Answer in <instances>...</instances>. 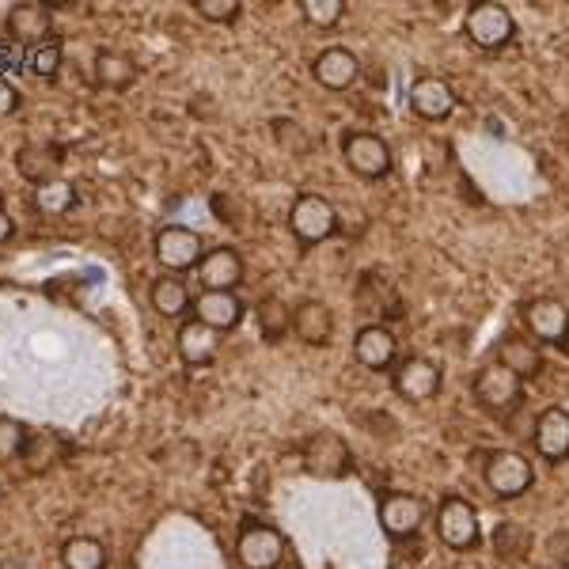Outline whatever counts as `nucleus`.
<instances>
[{"mask_svg":"<svg viewBox=\"0 0 569 569\" xmlns=\"http://www.w3.org/2000/svg\"><path fill=\"white\" fill-rule=\"evenodd\" d=\"M482 479H486V486H490L493 498L517 501V498H525V493L531 490V482H536V471H531V460H528V456L501 448V452H490V456H486Z\"/></svg>","mask_w":569,"mask_h":569,"instance_id":"nucleus-1","label":"nucleus"},{"mask_svg":"<svg viewBox=\"0 0 569 569\" xmlns=\"http://www.w3.org/2000/svg\"><path fill=\"white\" fill-rule=\"evenodd\" d=\"M520 399H525V380L512 376L509 369H501L498 361L486 365V369H479V376H475V402H479L490 418H509L512 410L520 407Z\"/></svg>","mask_w":569,"mask_h":569,"instance_id":"nucleus-2","label":"nucleus"},{"mask_svg":"<svg viewBox=\"0 0 569 569\" xmlns=\"http://www.w3.org/2000/svg\"><path fill=\"white\" fill-rule=\"evenodd\" d=\"M463 34L475 46H479V50L498 53V50H505V46L512 42V34H517V20H512V12L505 4H493V0H486V4L467 8Z\"/></svg>","mask_w":569,"mask_h":569,"instance_id":"nucleus-3","label":"nucleus"},{"mask_svg":"<svg viewBox=\"0 0 569 569\" xmlns=\"http://www.w3.org/2000/svg\"><path fill=\"white\" fill-rule=\"evenodd\" d=\"M437 536H440V543L452 550H475L482 539L479 509L467 498H460V493H448L437 509Z\"/></svg>","mask_w":569,"mask_h":569,"instance_id":"nucleus-4","label":"nucleus"},{"mask_svg":"<svg viewBox=\"0 0 569 569\" xmlns=\"http://www.w3.org/2000/svg\"><path fill=\"white\" fill-rule=\"evenodd\" d=\"M236 558L243 569H281L284 562V536L266 520H247L236 536Z\"/></svg>","mask_w":569,"mask_h":569,"instance_id":"nucleus-5","label":"nucleus"},{"mask_svg":"<svg viewBox=\"0 0 569 569\" xmlns=\"http://www.w3.org/2000/svg\"><path fill=\"white\" fill-rule=\"evenodd\" d=\"M152 251L163 270L187 273V270H198V262L206 259V240L187 224H163L152 240Z\"/></svg>","mask_w":569,"mask_h":569,"instance_id":"nucleus-6","label":"nucleus"},{"mask_svg":"<svg viewBox=\"0 0 569 569\" xmlns=\"http://www.w3.org/2000/svg\"><path fill=\"white\" fill-rule=\"evenodd\" d=\"M305 471L316 475V479H346L353 471V456H350V445H346L338 433L330 429H316L308 440H305Z\"/></svg>","mask_w":569,"mask_h":569,"instance_id":"nucleus-7","label":"nucleus"},{"mask_svg":"<svg viewBox=\"0 0 569 569\" xmlns=\"http://www.w3.org/2000/svg\"><path fill=\"white\" fill-rule=\"evenodd\" d=\"M289 228L300 243H323L338 232V209L323 194H300L289 209Z\"/></svg>","mask_w":569,"mask_h":569,"instance_id":"nucleus-8","label":"nucleus"},{"mask_svg":"<svg viewBox=\"0 0 569 569\" xmlns=\"http://www.w3.org/2000/svg\"><path fill=\"white\" fill-rule=\"evenodd\" d=\"M440 383H445V372H440V365L429 361V357H402V361H395V369H391V388L407 402L437 399Z\"/></svg>","mask_w":569,"mask_h":569,"instance_id":"nucleus-9","label":"nucleus"},{"mask_svg":"<svg viewBox=\"0 0 569 569\" xmlns=\"http://www.w3.org/2000/svg\"><path fill=\"white\" fill-rule=\"evenodd\" d=\"M342 156L346 168L361 179H383L391 171V149L383 137H376L369 130H353L342 137Z\"/></svg>","mask_w":569,"mask_h":569,"instance_id":"nucleus-10","label":"nucleus"},{"mask_svg":"<svg viewBox=\"0 0 569 569\" xmlns=\"http://www.w3.org/2000/svg\"><path fill=\"white\" fill-rule=\"evenodd\" d=\"M525 327L531 335V342H547V346H566L569 338V308L555 297H536L525 305Z\"/></svg>","mask_w":569,"mask_h":569,"instance_id":"nucleus-11","label":"nucleus"},{"mask_svg":"<svg viewBox=\"0 0 569 569\" xmlns=\"http://www.w3.org/2000/svg\"><path fill=\"white\" fill-rule=\"evenodd\" d=\"M194 273L201 292H236L243 284V259L236 247H209Z\"/></svg>","mask_w":569,"mask_h":569,"instance_id":"nucleus-12","label":"nucleus"},{"mask_svg":"<svg viewBox=\"0 0 569 569\" xmlns=\"http://www.w3.org/2000/svg\"><path fill=\"white\" fill-rule=\"evenodd\" d=\"M426 525V501L415 493H383L380 498V528L391 539H410Z\"/></svg>","mask_w":569,"mask_h":569,"instance_id":"nucleus-13","label":"nucleus"},{"mask_svg":"<svg viewBox=\"0 0 569 569\" xmlns=\"http://www.w3.org/2000/svg\"><path fill=\"white\" fill-rule=\"evenodd\" d=\"M311 77L327 91H346L361 77V61H357V53L346 50V46H327V50L311 61Z\"/></svg>","mask_w":569,"mask_h":569,"instance_id":"nucleus-14","label":"nucleus"},{"mask_svg":"<svg viewBox=\"0 0 569 569\" xmlns=\"http://www.w3.org/2000/svg\"><path fill=\"white\" fill-rule=\"evenodd\" d=\"M353 353L365 369L388 372L391 365L399 361V338H395L383 323H365L353 338Z\"/></svg>","mask_w":569,"mask_h":569,"instance_id":"nucleus-15","label":"nucleus"},{"mask_svg":"<svg viewBox=\"0 0 569 569\" xmlns=\"http://www.w3.org/2000/svg\"><path fill=\"white\" fill-rule=\"evenodd\" d=\"M531 440H536V452L550 463L569 460V410L566 407H547L543 415L531 426Z\"/></svg>","mask_w":569,"mask_h":569,"instance_id":"nucleus-16","label":"nucleus"},{"mask_svg":"<svg viewBox=\"0 0 569 569\" xmlns=\"http://www.w3.org/2000/svg\"><path fill=\"white\" fill-rule=\"evenodd\" d=\"M410 110L426 122H445L448 114L456 110V91L448 80L440 77H418L410 84Z\"/></svg>","mask_w":569,"mask_h":569,"instance_id":"nucleus-17","label":"nucleus"},{"mask_svg":"<svg viewBox=\"0 0 569 569\" xmlns=\"http://www.w3.org/2000/svg\"><path fill=\"white\" fill-rule=\"evenodd\" d=\"M8 34H12V42H23V46H46L53 42V12L46 4H16L12 12H8Z\"/></svg>","mask_w":569,"mask_h":569,"instance_id":"nucleus-18","label":"nucleus"},{"mask_svg":"<svg viewBox=\"0 0 569 569\" xmlns=\"http://www.w3.org/2000/svg\"><path fill=\"white\" fill-rule=\"evenodd\" d=\"M292 335L305 346H327L330 335H335V311H330L323 300H300L292 308Z\"/></svg>","mask_w":569,"mask_h":569,"instance_id":"nucleus-19","label":"nucleus"},{"mask_svg":"<svg viewBox=\"0 0 569 569\" xmlns=\"http://www.w3.org/2000/svg\"><path fill=\"white\" fill-rule=\"evenodd\" d=\"M194 319L224 335V330H236L243 323V300L236 292H201L194 300Z\"/></svg>","mask_w":569,"mask_h":569,"instance_id":"nucleus-20","label":"nucleus"},{"mask_svg":"<svg viewBox=\"0 0 569 569\" xmlns=\"http://www.w3.org/2000/svg\"><path fill=\"white\" fill-rule=\"evenodd\" d=\"M176 346H179V357L190 365V369H201V365H209L220 350V335L213 327L198 323V319H187V323L179 327L176 335Z\"/></svg>","mask_w":569,"mask_h":569,"instance_id":"nucleus-21","label":"nucleus"},{"mask_svg":"<svg viewBox=\"0 0 569 569\" xmlns=\"http://www.w3.org/2000/svg\"><path fill=\"white\" fill-rule=\"evenodd\" d=\"M498 365L509 369L512 376H520V380H531V376H539V369H543V353L525 335H505L498 346Z\"/></svg>","mask_w":569,"mask_h":569,"instance_id":"nucleus-22","label":"nucleus"},{"mask_svg":"<svg viewBox=\"0 0 569 569\" xmlns=\"http://www.w3.org/2000/svg\"><path fill=\"white\" fill-rule=\"evenodd\" d=\"M16 168H20V176L27 182L46 187V182H53L61 176V149H53V144H23V149L16 152Z\"/></svg>","mask_w":569,"mask_h":569,"instance_id":"nucleus-23","label":"nucleus"},{"mask_svg":"<svg viewBox=\"0 0 569 569\" xmlns=\"http://www.w3.org/2000/svg\"><path fill=\"white\" fill-rule=\"evenodd\" d=\"M66 437L53 433V429H42V433H27L20 460L31 475H46L50 467H58V460H66Z\"/></svg>","mask_w":569,"mask_h":569,"instance_id":"nucleus-24","label":"nucleus"},{"mask_svg":"<svg viewBox=\"0 0 569 569\" xmlns=\"http://www.w3.org/2000/svg\"><path fill=\"white\" fill-rule=\"evenodd\" d=\"M91 80L107 91H126L137 80V66L130 53H122V50H99L96 66H91Z\"/></svg>","mask_w":569,"mask_h":569,"instance_id":"nucleus-25","label":"nucleus"},{"mask_svg":"<svg viewBox=\"0 0 569 569\" xmlns=\"http://www.w3.org/2000/svg\"><path fill=\"white\" fill-rule=\"evenodd\" d=\"M149 305L156 316L163 319H179L190 311V289L179 278H156L149 289Z\"/></svg>","mask_w":569,"mask_h":569,"instance_id":"nucleus-26","label":"nucleus"},{"mask_svg":"<svg viewBox=\"0 0 569 569\" xmlns=\"http://www.w3.org/2000/svg\"><path fill=\"white\" fill-rule=\"evenodd\" d=\"M61 566L66 569H107V547L96 536H72L61 543Z\"/></svg>","mask_w":569,"mask_h":569,"instance_id":"nucleus-27","label":"nucleus"},{"mask_svg":"<svg viewBox=\"0 0 569 569\" xmlns=\"http://www.w3.org/2000/svg\"><path fill=\"white\" fill-rule=\"evenodd\" d=\"M31 206L39 209L42 217H66L69 209L77 206V190H72L69 182L53 179V182H46V187H34Z\"/></svg>","mask_w":569,"mask_h":569,"instance_id":"nucleus-28","label":"nucleus"},{"mask_svg":"<svg viewBox=\"0 0 569 569\" xmlns=\"http://www.w3.org/2000/svg\"><path fill=\"white\" fill-rule=\"evenodd\" d=\"M493 550H498V558H505V562H520L531 550V531L525 525H517V520H505V525L493 528Z\"/></svg>","mask_w":569,"mask_h":569,"instance_id":"nucleus-29","label":"nucleus"},{"mask_svg":"<svg viewBox=\"0 0 569 569\" xmlns=\"http://www.w3.org/2000/svg\"><path fill=\"white\" fill-rule=\"evenodd\" d=\"M254 316H259V330H262L266 342H281V338L292 330V308H284V300H278V297H266Z\"/></svg>","mask_w":569,"mask_h":569,"instance_id":"nucleus-30","label":"nucleus"},{"mask_svg":"<svg viewBox=\"0 0 569 569\" xmlns=\"http://www.w3.org/2000/svg\"><path fill=\"white\" fill-rule=\"evenodd\" d=\"M300 16H305V23L316 27V31H330V27L342 23L346 4L342 0H300Z\"/></svg>","mask_w":569,"mask_h":569,"instance_id":"nucleus-31","label":"nucleus"},{"mask_svg":"<svg viewBox=\"0 0 569 569\" xmlns=\"http://www.w3.org/2000/svg\"><path fill=\"white\" fill-rule=\"evenodd\" d=\"M273 141H278L289 156H305L311 149L308 130L300 122H292V118H278V122H273Z\"/></svg>","mask_w":569,"mask_h":569,"instance_id":"nucleus-32","label":"nucleus"},{"mask_svg":"<svg viewBox=\"0 0 569 569\" xmlns=\"http://www.w3.org/2000/svg\"><path fill=\"white\" fill-rule=\"evenodd\" d=\"M27 445V426L16 418H0V463H12L20 460Z\"/></svg>","mask_w":569,"mask_h":569,"instance_id":"nucleus-33","label":"nucleus"},{"mask_svg":"<svg viewBox=\"0 0 569 569\" xmlns=\"http://www.w3.org/2000/svg\"><path fill=\"white\" fill-rule=\"evenodd\" d=\"M27 69H31L39 80H53V77H58V69H61V46L58 42L34 46V50L27 53Z\"/></svg>","mask_w":569,"mask_h":569,"instance_id":"nucleus-34","label":"nucleus"},{"mask_svg":"<svg viewBox=\"0 0 569 569\" xmlns=\"http://www.w3.org/2000/svg\"><path fill=\"white\" fill-rule=\"evenodd\" d=\"M194 8H198L201 20H209V23H236L243 12L240 0H198Z\"/></svg>","mask_w":569,"mask_h":569,"instance_id":"nucleus-35","label":"nucleus"},{"mask_svg":"<svg viewBox=\"0 0 569 569\" xmlns=\"http://www.w3.org/2000/svg\"><path fill=\"white\" fill-rule=\"evenodd\" d=\"M20 103H23L20 88H16L12 80L0 77V118H12L16 110H20Z\"/></svg>","mask_w":569,"mask_h":569,"instance_id":"nucleus-36","label":"nucleus"},{"mask_svg":"<svg viewBox=\"0 0 569 569\" xmlns=\"http://www.w3.org/2000/svg\"><path fill=\"white\" fill-rule=\"evenodd\" d=\"M550 562L569 566V531H558V536H550Z\"/></svg>","mask_w":569,"mask_h":569,"instance_id":"nucleus-37","label":"nucleus"},{"mask_svg":"<svg viewBox=\"0 0 569 569\" xmlns=\"http://www.w3.org/2000/svg\"><path fill=\"white\" fill-rule=\"evenodd\" d=\"M12 236H16V220H12V213H8L4 206H0V247L12 240Z\"/></svg>","mask_w":569,"mask_h":569,"instance_id":"nucleus-38","label":"nucleus"},{"mask_svg":"<svg viewBox=\"0 0 569 569\" xmlns=\"http://www.w3.org/2000/svg\"><path fill=\"white\" fill-rule=\"evenodd\" d=\"M539 569H569V566H562V562H550V558H547V562L539 566Z\"/></svg>","mask_w":569,"mask_h":569,"instance_id":"nucleus-39","label":"nucleus"}]
</instances>
